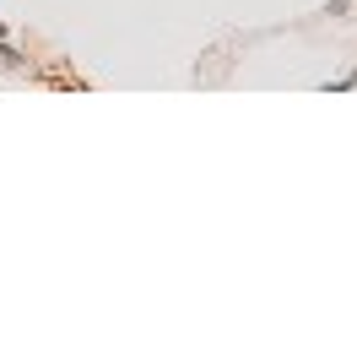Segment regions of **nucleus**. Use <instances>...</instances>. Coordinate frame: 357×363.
<instances>
[{"label":"nucleus","instance_id":"obj_2","mask_svg":"<svg viewBox=\"0 0 357 363\" xmlns=\"http://www.w3.org/2000/svg\"><path fill=\"white\" fill-rule=\"evenodd\" d=\"M352 87H357V71H341V76L325 82V92H352Z\"/></svg>","mask_w":357,"mask_h":363},{"label":"nucleus","instance_id":"obj_1","mask_svg":"<svg viewBox=\"0 0 357 363\" xmlns=\"http://www.w3.org/2000/svg\"><path fill=\"white\" fill-rule=\"evenodd\" d=\"M22 65H28V55H22L16 44H6V38H0V71H22Z\"/></svg>","mask_w":357,"mask_h":363},{"label":"nucleus","instance_id":"obj_3","mask_svg":"<svg viewBox=\"0 0 357 363\" xmlns=\"http://www.w3.org/2000/svg\"><path fill=\"white\" fill-rule=\"evenodd\" d=\"M346 11H352V0H330L325 6V16H346Z\"/></svg>","mask_w":357,"mask_h":363}]
</instances>
